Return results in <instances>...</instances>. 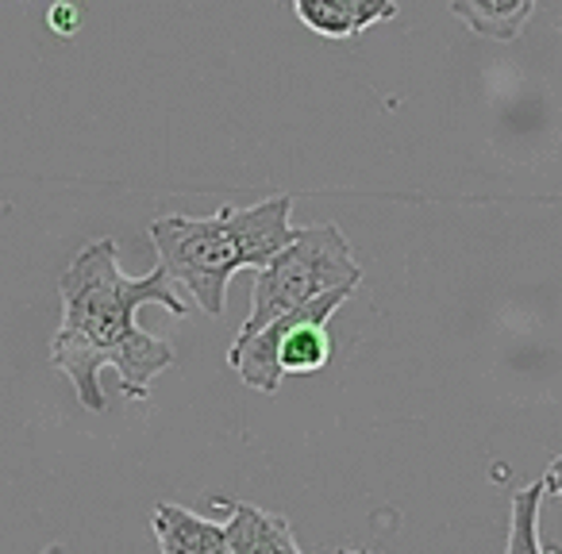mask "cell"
Listing matches in <instances>:
<instances>
[{
  "label": "cell",
  "mask_w": 562,
  "mask_h": 554,
  "mask_svg": "<svg viewBox=\"0 0 562 554\" xmlns=\"http://www.w3.org/2000/svg\"><path fill=\"white\" fill-rule=\"evenodd\" d=\"M536 9L539 0H451L454 20H462L470 32L493 43L520 39Z\"/></svg>",
  "instance_id": "9c48e42d"
},
{
  "label": "cell",
  "mask_w": 562,
  "mask_h": 554,
  "mask_svg": "<svg viewBox=\"0 0 562 554\" xmlns=\"http://www.w3.org/2000/svg\"><path fill=\"white\" fill-rule=\"evenodd\" d=\"M293 204L297 196L293 193H281V196H270V201H258L250 208H232V224H235V235H239V247L247 255V270H262L273 255L290 247L297 227H293Z\"/></svg>",
  "instance_id": "5b68a950"
},
{
  "label": "cell",
  "mask_w": 562,
  "mask_h": 554,
  "mask_svg": "<svg viewBox=\"0 0 562 554\" xmlns=\"http://www.w3.org/2000/svg\"><path fill=\"white\" fill-rule=\"evenodd\" d=\"M339 554H374V551H339Z\"/></svg>",
  "instance_id": "5bb4252c"
},
{
  "label": "cell",
  "mask_w": 562,
  "mask_h": 554,
  "mask_svg": "<svg viewBox=\"0 0 562 554\" xmlns=\"http://www.w3.org/2000/svg\"><path fill=\"white\" fill-rule=\"evenodd\" d=\"M150 242H155L158 265L201 305L204 316L224 313L235 270H247V255L239 247L227 204L216 216H178V212L155 216Z\"/></svg>",
  "instance_id": "3957f363"
},
{
  "label": "cell",
  "mask_w": 562,
  "mask_h": 554,
  "mask_svg": "<svg viewBox=\"0 0 562 554\" xmlns=\"http://www.w3.org/2000/svg\"><path fill=\"white\" fill-rule=\"evenodd\" d=\"M297 20L316 35L351 39L397 16V0H293Z\"/></svg>",
  "instance_id": "52a82bcc"
},
{
  "label": "cell",
  "mask_w": 562,
  "mask_h": 554,
  "mask_svg": "<svg viewBox=\"0 0 562 554\" xmlns=\"http://www.w3.org/2000/svg\"><path fill=\"white\" fill-rule=\"evenodd\" d=\"M50 24H55L58 35H74V32H78V12H74L70 4H55V12H50Z\"/></svg>",
  "instance_id": "30bf717a"
},
{
  "label": "cell",
  "mask_w": 562,
  "mask_h": 554,
  "mask_svg": "<svg viewBox=\"0 0 562 554\" xmlns=\"http://www.w3.org/2000/svg\"><path fill=\"white\" fill-rule=\"evenodd\" d=\"M158 554H227V528L181 505H158L150 516Z\"/></svg>",
  "instance_id": "ba28073f"
},
{
  "label": "cell",
  "mask_w": 562,
  "mask_h": 554,
  "mask_svg": "<svg viewBox=\"0 0 562 554\" xmlns=\"http://www.w3.org/2000/svg\"><path fill=\"white\" fill-rule=\"evenodd\" d=\"M351 293L355 290L321 293L308 305L270 320L250 339H235L227 347V366L239 374L243 385L266 393V397H273L281 389L285 374H321L331 359L328 320L336 308H344L351 301Z\"/></svg>",
  "instance_id": "277c9868"
},
{
  "label": "cell",
  "mask_w": 562,
  "mask_h": 554,
  "mask_svg": "<svg viewBox=\"0 0 562 554\" xmlns=\"http://www.w3.org/2000/svg\"><path fill=\"white\" fill-rule=\"evenodd\" d=\"M543 489L562 500V474H543Z\"/></svg>",
  "instance_id": "8fae6325"
},
{
  "label": "cell",
  "mask_w": 562,
  "mask_h": 554,
  "mask_svg": "<svg viewBox=\"0 0 562 554\" xmlns=\"http://www.w3.org/2000/svg\"><path fill=\"white\" fill-rule=\"evenodd\" d=\"M547 474H562V454H559V459L551 462V466H547Z\"/></svg>",
  "instance_id": "4fadbf2b"
},
{
  "label": "cell",
  "mask_w": 562,
  "mask_h": 554,
  "mask_svg": "<svg viewBox=\"0 0 562 554\" xmlns=\"http://www.w3.org/2000/svg\"><path fill=\"white\" fill-rule=\"evenodd\" d=\"M359 282H362V265L355 262L351 239L336 224L297 227L290 247L281 250V255H273L262 270H255L250 313L235 339H250L270 320L308 305L321 293L359 290Z\"/></svg>",
  "instance_id": "7a4b0ae2"
},
{
  "label": "cell",
  "mask_w": 562,
  "mask_h": 554,
  "mask_svg": "<svg viewBox=\"0 0 562 554\" xmlns=\"http://www.w3.org/2000/svg\"><path fill=\"white\" fill-rule=\"evenodd\" d=\"M63 324L50 339V362L78 389L89 412H104L101 370L112 366L127 400H147L150 382L173 366V347L139 328L143 305H162L173 320L189 316V305L173 293L170 273L155 265L143 278L120 270L116 239H93L74 255L58 278Z\"/></svg>",
  "instance_id": "6da1fadb"
},
{
  "label": "cell",
  "mask_w": 562,
  "mask_h": 554,
  "mask_svg": "<svg viewBox=\"0 0 562 554\" xmlns=\"http://www.w3.org/2000/svg\"><path fill=\"white\" fill-rule=\"evenodd\" d=\"M559 27H562V24H559Z\"/></svg>",
  "instance_id": "9a60e30c"
},
{
  "label": "cell",
  "mask_w": 562,
  "mask_h": 554,
  "mask_svg": "<svg viewBox=\"0 0 562 554\" xmlns=\"http://www.w3.org/2000/svg\"><path fill=\"white\" fill-rule=\"evenodd\" d=\"M212 505L227 512V554H305L285 516L227 497H212Z\"/></svg>",
  "instance_id": "8992f818"
},
{
  "label": "cell",
  "mask_w": 562,
  "mask_h": 554,
  "mask_svg": "<svg viewBox=\"0 0 562 554\" xmlns=\"http://www.w3.org/2000/svg\"><path fill=\"white\" fill-rule=\"evenodd\" d=\"M43 554H70V551H66L63 543H50V546H47V551H43Z\"/></svg>",
  "instance_id": "7c38bea8"
}]
</instances>
